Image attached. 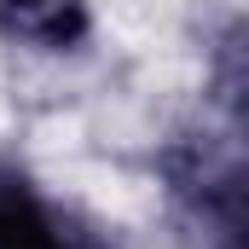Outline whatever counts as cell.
Masks as SVG:
<instances>
[{
    "instance_id": "obj_1",
    "label": "cell",
    "mask_w": 249,
    "mask_h": 249,
    "mask_svg": "<svg viewBox=\"0 0 249 249\" xmlns=\"http://www.w3.org/2000/svg\"><path fill=\"white\" fill-rule=\"evenodd\" d=\"M0 249H110V238L64 209L18 168H0Z\"/></svg>"
},
{
    "instance_id": "obj_2",
    "label": "cell",
    "mask_w": 249,
    "mask_h": 249,
    "mask_svg": "<svg viewBox=\"0 0 249 249\" xmlns=\"http://www.w3.org/2000/svg\"><path fill=\"white\" fill-rule=\"evenodd\" d=\"M0 35L64 53L87 35V0H0Z\"/></svg>"
}]
</instances>
